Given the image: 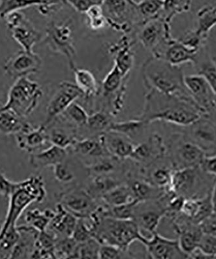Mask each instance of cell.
<instances>
[{
    "mask_svg": "<svg viewBox=\"0 0 216 259\" xmlns=\"http://www.w3.org/2000/svg\"><path fill=\"white\" fill-rule=\"evenodd\" d=\"M78 242L72 237L58 238L55 245L57 258H71L77 247Z\"/></svg>",
    "mask_w": 216,
    "mask_h": 259,
    "instance_id": "cell-49",
    "label": "cell"
},
{
    "mask_svg": "<svg viewBox=\"0 0 216 259\" xmlns=\"http://www.w3.org/2000/svg\"><path fill=\"white\" fill-rule=\"evenodd\" d=\"M25 119L15 111L0 105V133L2 134L15 136L29 128L32 124Z\"/></svg>",
    "mask_w": 216,
    "mask_h": 259,
    "instance_id": "cell-27",
    "label": "cell"
},
{
    "mask_svg": "<svg viewBox=\"0 0 216 259\" xmlns=\"http://www.w3.org/2000/svg\"><path fill=\"white\" fill-rule=\"evenodd\" d=\"M213 211L210 192L202 197L185 198L181 212L193 223L200 224Z\"/></svg>",
    "mask_w": 216,
    "mask_h": 259,
    "instance_id": "cell-23",
    "label": "cell"
},
{
    "mask_svg": "<svg viewBox=\"0 0 216 259\" xmlns=\"http://www.w3.org/2000/svg\"><path fill=\"white\" fill-rule=\"evenodd\" d=\"M199 225L204 234L216 237V211L213 210L212 213Z\"/></svg>",
    "mask_w": 216,
    "mask_h": 259,
    "instance_id": "cell-56",
    "label": "cell"
},
{
    "mask_svg": "<svg viewBox=\"0 0 216 259\" xmlns=\"http://www.w3.org/2000/svg\"><path fill=\"white\" fill-rule=\"evenodd\" d=\"M200 166L204 172L216 178V154L206 156Z\"/></svg>",
    "mask_w": 216,
    "mask_h": 259,
    "instance_id": "cell-58",
    "label": "cell"
},
{
    "mask_svg": "<svg viewBox=\"0 0 216 259\" xmlns=\"http://www.w3.org/2000/svg\"><path fill=\"white\" fill-rule=\"evenodd\" d=\"M57 238L49 231L39 232L31 258H56L55 245Z\"/></svg>",
    "mask_w": 216,
    "mask_h": 259,
    "instance_id": "cell-35",
    "label": "cell"
},
{
    "mask_svg": "<svg viewBox=\"0 0 216 259\" xmlns=\"http://www.w3.org/2000/svg\"><path fill=\"white\" fill-rule=\"evenodd\" d=\"M193 0H163L160 17L171 24L175 16L188 13L191 9Z\"/></svg>",
    "mask_w": 216,
    "mask_h": 259,
    "instance_id": "cell-39",
    "label": "cell"
},
{
    "mask_svg": "<svg viewBox=\"0 0 216 259\" xmlns=\"http://www.w3.org/2000/svg\"><path fill=\"white\" fill-rule=\"evenodd\" d=\"M133 258L129 249H121L113 245L101 244L99 250V258L119 259Z\"/></svg>",
    "mask_w": 216,
    "mask_h": 259,
    "instance_id": "cell-50",
    "label": "cell"
},
{
    "mask_svg": "<svg viewBox=\"0 0 216 259\" xmlns=\"http://www.w3.org/2000/svg\"><path fill=\"white\" fill-rule=\"evenodd\" d=\"M54 214L55 211L50 209H31L25 213V221L27 225L35 229L38 232H42L47 230Z\"/></svg>",
    "mask_w": 216,
    "mask_h": 259,
    "instance_id": "cell-40",
    "label": "cell"
},
{
    "mask_svg": "<svg viewBox=\"0 0 216 259\" xmlns=\"http://www.w3.org/2000/svg\"><path fill=\"white\" fill-rule=\"evenodd\" d=\"M81 90L74 83L63 81L60 83L46 108V117L43 125L46 128L63 114L71 104L82 98Z\"/></svg>",
    "mask_w": 216,
    "mask_h": 259,
    "instance_id": "cell-13",
    "label": "cell"
},
{
    "mask_svg": "<svg viewBox=\"0 0 216 259\" xmlns=\"http://www.w3.org/2000/svg\"><path fill=\"white\" fill-rule=\"evenodd\" d=\"M150 123L135 117L134 119L128 121L113 122L109 131L117 132L123 134L135 143L144 135Z\"/></svg>",
    "mask_w": 216,
    "mask_h": 259,
    "instance_id": "cell-33",
    "label": "cell"
},
{
    "mask_svg": "<svg viewBox=\"0 0 216 259\" xmlns=\"http://www.w3.org/2000/svg\"><path fill=\"white\" fill-rule=\"evenodd\" d=\"M20 237L10 258H30L35 247L38 231L28 225L17 226Z\"/></svg>",
    "mask_w": 216,
    "mask_h": 259,
    "instance_id": "cell-26",
    "label": "cell"
},
{
    "mask_svg": "<svg viewBox=\"0 0 216 259\" xmlns=\"http://www.w3.org/2000/svg\"><path fill=\"white\" fill-rule=\"evenodd\" d=\"M166 213V207L160 198L138 203L133 220L140 230L145 231L151 235L157 232L158 225Z\"/></svg>",
    "mask_w": 216,
    "mask_h": 259,
    "instance_id": "cell-16",
    "label": "cell"
},
{
    "mask_svg": "<svg viewBox=\"0 0 216 259\" xmlns=\"http://www.w3.org/2000/svg\"><path fill=\"white\" fill-rule=\"evenodd\" d=\"M215 180L200 166L174 170L169 190L184 198H200L212 191Z\"/></svg>",
    "mask_w": 216,
    "mask_h": 259,
    "instance_id": "cell-5",
    "label": "cell"
},
{
    "mask_svg": "<svg viewBox=\"0 0 216 259\" xmlns=\"http://www.w3.org/2000/svg\"><path fill=\"white\" fill-rule=\"evenodd\" d=\"M128 2L132 5H135L136 3V1H135V0H128Z\"/></svg>",
    "mask_w": 216,
    "mask_h": 259,
    "instance_id": "cell-60",
    "label": "cell"
},
{
    "mask_svg": "<svg viewBox=\"0 0 216 259\" xmlns=\"http://www.w3.org/2000/svg\"><path fill=\"white\" fill-rule=\"evenodd\" d=\"M100 246V242L95 237H92L83 242L78 243L71 258H99Z\"/></svg>",
    "mask_w": 216,
    "mask_h": 259,
    "instance_id": "cell-45",
    "label": "cell"
},
{
    "mask_svg": "<svg viewBox=\"0 0 216 259\" xmlns=\"http://www.w3.org/2000/svg\"><path fill=\"white\" fill-rule=\"evenodd\" d=\"M59 117L75 128H83L86 126L89 114L83 106L75 102Z\"/></svg>",
    "mask_w": 216,
    "mask_h": 259,
    "instance_id": "cell-43",
    "label": "cell"
},
{
    "mask_svg": "<svg viewBox=\"0 0 216 259\" xmlns=\"http://www.w3.org/2000/svg\"><path fill=\"white\" fill-rule=\"evenodd\" d=\"M134 200L139 202L157 200L167 191V189L158 188L150 182L135 180L128 184Z\"/></svg>",
    "mask_w": 216,
    "mask_h": 259,
    "instance_id": "cell-32",
    "label": "cell"
},
{
    "mask_svg": "<svg viewBox=\"0 0 216 259\" xmlns=\"http://www.w3.org/2000/svg\"><path fill=\"white\" fill-rule=\"evenodd\" d=\"M141 75L146 89L155 90L170 96H190L185 87V75L181 66L151 56L142 64Z\"/></svg>",
    "mask_w": 216,
    "mask_h": 259,
    "instance_id": "cell-2",
    "label": "cell"
},
{
    "mask_svg": "<svg viewBox=\"0 0 216 259\" xmlns=\"http://www.w3.org/2000/svg\"><path fill=\"white\" fill-rule=\"evenodd\" d=\"M42 66V60L37 53L21 50L14 53L4 64V70L13 78L29 77L37 73Z\"/></svg>",
    "mask_w": 216,
    "mask_h": 259,
    "instance_id": "cell-15",
    "label": "cell"
},
{
    "mask_svg": "<svg viewBox=\"0 0 216 259\" xmlns=\"http://www.w3.org/2000/svg\"><path fill=\"white\" fill-rule=\"evenodd\" d=\"M75 75V84L81 90L85 100H90L93 97L98 96L100 88L93 73L86 69L74 66L71 69Z\"/></svg>",
    "mask_w": 216,
    "mask_h": 259,
    "instance_id": "cell-29",
    "label": "cell"
},
{
    "mask_svg": "<svg viewBox=\"0 0 216 259\" xmlns=\"http://www.w3.org/2000/svg\"><path fill=\"white\" fill-rule=\"evenodd\" d=\"M216 26V5L207 4L199 9L196 14L195 31L208 38L209 33Z\"/></svg>",
    "mask_w": 216,
    "mask_h": 259,
    "instance_id": "cell-36",
    "label": "cell"
},
{
    "mask_svg": "<svg viewBox=\"0 0 216 259\" xmlns=\"http://www.w3.org/2000/svg\"><path fill=\"white\" fill-rule=\"evenodd\" d=\"M71 147L73 148L76 154L88 158L98 159L110 155L100 136L97 139L86 138L76 140Z\"/></svg>",
    "mask_w": 216,
    "mask_h": 259,
    "instance_id": "cell-30",
    "label": "cell"
},
{
    "mask_svg": "<svg viewBox=\"0 0 216 259\" xmlns=\"http://www.w3.org/2000/svg\"><path fill=\"white\" fill-rule=\"evenodd\" d=\"M40 4L38 6L39 13L41 15L49 16L58 12L63 7L67 6V0H40Z\"/></svg>",
    "mask_w": 216,
    "mask_h": 259,
    "instance_id": "cell-54",
    "label": "cell"
},
{
    "mask_svg": "<svg viewBox=\"0 0 216 259\" xmlns=\"http://www.w3.org/2000/svg\"><path fill=\"white\" fill-rule=\"evenodd\" d=\"M145 247L149 258L155 259H185L189 256L184 253L178 239H168L153 233L150 238L144 237L141 242Z\"/></svg>",
    "mask_w": 216,
    "mask_h": 259,
    "instance_id": "cell-17",
    "label": "cell"
},
{
    "mask_svg": "<svg viewBox=\"0 0 216 259\" xmlns=\"http://www.w3.org/2000/svg\"><path fill=\"white\" fill-rule=\"evenodd\" d=\"M71 237L78 243L90 239L93 237L90 224H87L85 219L78 218Z\"/></svg>",
    "mask_w": 216,
    "mask_h": 259,
    "instance_id": "cell-52",
    "label": "cell"
},
{
    "mask_svg": "<svg viewBox=\"0 0 216 259\" xmlns=\"http://www.w3.org/2000/svg\"><path fill=\"white\" fill-rule=\"evenodd\" d=\"M4 20L13 38L23 50L32 52L34 46L43 40L42 32L21 11L10 14Z\"/></svg>",
    "mask_w": 216,
    "mask_h": 259,
    "instance_id": "cell-11",
    "label": "cell"
},
{
    "mask_svg": "<svg viewBox=\"0 0 216 259\" xmlns=\"http://www.w3.org/2000/svg\"><path fill=\"white\" fill-rule=\"evenodd\" d=\"M135 40L127 34L121 37L108 48V52L114 59L115 66L120 70L124 77H128L134 66L135 54L133 51Z\"/></svg>",
    "mask_w": 216,
    "mask_h": 259,
    "instance_id": "cell-19",
    "label": "cell"
},
{
    "mask_svg": "<svg viewBox=\"0 0 216 259\" xmlns=\"http://www.w3.org/2000/svg\"><path fill=\"white\" fill-rule=\"evenodd\" d=\"M128 78L129 76L124 77L120 70L114 65L100 85V93H102V97L106 99L107 105L116 94L122 91H126Z\"/></svg>",
    "mask_w": 216,
    "mask_h": 259,
    "instance_id": "cell-28",
    "label": "cell"
},
{
    "mask_svg": "<svg viewBox=\"0 0 216 259\" xmlns=\"http://www.w3.org/2000/svg\"><path fill=\"white\" fill-rule=\"evenodd\" d=\"M108 207L126 204L135 200L128 185L121 184L112 190L103 194L100 197Z\"/></svg>",
    "mask_w": 216,
    "mask_h": 259,
    "instance_id": "cell-37",
    "label": "cell"
},
{
    "mask_svg": "<svg viewBox=\"0 0 216 259\" xmlns=\"http://www.w3.org/2000/svg\"><path fill=\"white\" fill-rule=\"evenodd\" d=\"M93 177L89 185L88 189L86 190L94 198L96 196L101 197L103 194L122 184L116 178H112L110 175H97Z\"/></svg>",
    "mask_w": 216,
    "mask_h": 259,
    "instance_id": "cell-42",
    "label": "cell"
},
{
    "mask_svg": "<svg viewBox=\"0 0 216 259\" xmlns=\"http://www.w3.org/2000/svg\"><path fill=\"white\" fill-rule=\"evenodd\" d=\"M40 4V0H0V18L4 20L10 14L38 7Z\"/></svg>",
    "mask_w": 216,
    "mask_h": 259,
    "instance_id": "cell-44",
    "label": "cell"
},
{
    "mask_svg": "<svg viewBox=\"0 0 216 259\" xmlns=\"http://www.w3.org/2000/svg\"><path fill=\"white\" fill-rule=\"evenodd\" d=\"M42 88L29 77L19 78L9 89L8 101L3 105L26 118L36 110L43 97Z\"/></svg>",
    "mask_w": 216,
    "mask_h": 259,
    "instance_id": "cell-6",
    "label": "cell"
},
{
    "mask_svg": "<svg viewBox=\"0 0 216 259\" xmlns=\"http://www.w3.org/2000/svg\"><path fill=\"white\" fill-rule=\"evenodd\" d=\"M103 0H67L68 6L79 13H86L91 7L102 4Z\"/></svg>",
    "mask_w": 216,
    "mask_h": 259,
    "instance_id": "cell-55",
    "label": "cell"
},
{
    "mask_svg": "<svg viewBox=\"0 0 216 259\" xmlns=\"http://www.w3.org/2000/svg\"><path fill=\"white\" fill-rule=\"evenodd\" d=\"M89 166V172L93 176L110 175L117 168L116 161L105 158V157L98 159V161Z\"/></svg>",
    "mask_w": 216,
    "mask_h": 259,
    "instance_id": "cell-51",
    "label": "cell"
},
{
    "mask_svg": "<svg viewBox=\"0 0 216 259\" xmlns=\"http://www.w3.org/2000/svg\"><path fill=\"white\" fill-rule=\"evenodd\" d=\"M193 66L197 74L203 76L207 81L216 97V62L206 52L205 48L199 52L197 61Z\"/></svg>",
    "mask_w": 216,
    "mask_h": 259,
    "instance_id": "cell-34",
    "label": "cell"
},
{
    "mask_svg": "<svg viewBox=\"0 0 216 259\" xmlns=\"http://www.w3.org/2000/svg\"><path fill=\"white\" fill-rule=\"evenodd\" d=\"M135 5L128 0H103L101 6L107 26L125 34L129 33L133 26L139 24Z\"/></svg>",
    "mask_w": 216,
    "mask_h": 259,
    "instance_id": "cell-9",
    "label": "cell"
},
{
    "mask_svg": "<svg viewBox=\"0 0 216 259\" xmlns=\"http://www.w3.org/2000/svg\"><path fill=\"white\" fill-rule=\"evenodd\" d=\"M68 156L66 149L52 145L47 149L30 154L29 163L36 169L53 167L65 160Z\"/></svg>",
    "mask_w": 216,
    "mask_h": 259,
    "instance_id": "cell-25",
    "label": "cell"
},
{
    "mask_svg": "<svg viewBox=\"0 0 216 259\" xmlns=\"http://www.w3.org/2000/svg\"><path fill=\"white\" fill-rule=\"evenodd\" d=\"M84 15L86 16L89 28L93 31H99L107 26L101 5H95L91 7Z\"/></svg>",
    "mask_w": 216,
    "mask_h": 259,
    "instance_id": "cell-47",
    "label": "cell"
},
{
    "mask_svg": "<svg viewBox=\"0 0 216 259\" xmlns=\"http://www.w3.org/2000/svg\"><path fill=\"white\" fill-rule=\"evenodd\" d=\"M113 115L111 113L101 110L89 115L86 126L92 133L101 134L109 131L113 122Z\"/></svg>",
    "mask_w": 216,
    "mask_h": 259,
    "instance_id": "cell-41",
    "label": "cell"
},
{
    "mask_svg": "<svg viewBox=\"0 0 216 259\" xmlns=\"http://www.w3.org/2000/svg\"><path fill=\"white\" fill-rule=\"evenodd\" d=\"M100 138L108 153L117 159L130 158L136 145L127 136L117 132L108 131L101 134Z\"/></svg>",
    "mask_w": 216,
    "mask_h": 259,
    "instance_id": "cell-21",
    "label": "cell"
},
{
    "mask_svg": "<svg viewBox=\"0 0 216 259\" xmlns=\"http://www.w3.org/2000/svg\"><path fill=\"white\" fill-rule=\"evenodd\" d=\"M59 197V203L77 218L88 219L98 207L95 198L83 189H69Z\"/></svg>",
    "mask_w": 216,
    "mask_h": 259,
    "instance_id": "cell-14",
    "label": "cell"
},
{
    "mask_svg": "<svg viewBox=\"0 0 216 259\" xmlns=\"http://www.w3.org/2000/svg\"><path fill=\"white\" fill-rule=\"evenodd\" d=\"M138 26L137 40L152 55L155 54L165 44L173 38L171 24L160 16L147 21Z\"/></svg>",
    "mask_w": 216,
    "mask_h": 259,
    "instance_id": "cell-12",
    "label": "cell"
},
{
    "mask_svg": "<svg viewBox=\"0 0 216 259\" xmlns=\"http://www.w3.org/2000/svg\"><path fill=\"white\" fill-rule=\"evenodd\" d=\"M185 84L193 100L205 114L216 108L215 94L203 76L197 73L185 75Z\"/></svg>",
    "mask_w": 216,
    "mask_h": 259,
    "instance_id": "cell-18",
    "label": "cell"
},
{
    "mask_svg": "<svg viewBox=\"0 0 216 259\" xmlns=\"http://www.w3.org/2000/svg\"><path fill=\"white\" fill-rule=\"evenodd\" d=\"M167 144V155L174 170L201 166L206 154L182 132L172 134Z\"/></svg>",
    "mask_w": 216,
    "mask_h": 259,
    "instance_id": "cell-8",
    "label": "cell"
},
{
    "mask_svg": "<svg viewBox=\"0 0 216 259\" xmlns=\"http://www.w3.org/2000/svg\"><path fill=\"white\" fill-rule=\"evenodd\" d=\"M192 258H216V237L204 234L198 249L190 256Z\"/></svg>",
    "mask_w": 216,
    "mask_h": 259,
    "instance_id": "cell-46",
    "label": "cell"
},
{
    "mask_svg": "<svg viewBox=\"0 0 216 259\" xmlns=\"http://www.w3.org/2000/svg\"><path fill=\"white\" fill-rule=\"evenodd\" d=\"M183 134L204 152L206 156L216 154V120L203 115L189 126L182 127Z\"/></svg>",
    "mask_w": 216,
    "mask_h": 259,
    "instance_id": "cell-10",
    "label": "cell"
},
{
    "mask_svg": "<svg viewBox=\"0 0 216 259\" xmlns=\"http://www.w3.org/2000/svg\"><path fill=\"white\" fill-rule=\"evenodd\" d=\"M211 200H212L213 210L216 211V180L211 191Z\"/></svg>",
    "mask_w": 216,
    "mask_h": 259,
    "instance_id": "cell-59",
    "label": "cell"
},
{
    "mask_svg": "<svg viewBox=\"0 0 216 259\" xmlns=\"http://www.w3.org/2000/svg\"><path fill=\"white\" fill-rule=\"evenodd\" d=\"M15 139L18 148L30 154L38 152L49 143L47 128L43 124L38 127L31 125L21 133L16 134Z\"/></svg>",
    "mask_w": 216,
    "mask_h": 259,
    "instance_id": "cell-22",
    "label": "cell"
},
{
    "mask_svg": "<svg viewBox=\"0 0 216 259\" xmlns=\"http://www.w3.org/2000/svg\"><path fill=\"white\" fill-rule=\"evenodd\" d=\"M73 24V18L60 22L52 21L47 24L43 38V42L52 52L63 55L68 59L71 69L76 66Z\"/></svg>",
    "mask_w": 216,
    "mask_h": 259,
    "instance_id": "cell-7",
    "label": "cell"
},
{
    "mask_svg": "<svg viewBox=\"0 0 216 259\" xmlns=\"http://www.w3.org/2000/svg\"><path fill=\"white\" fill-rule=\"evenodd\" d=\"M66 125L54 126L50 124L47 127L48 140L50 144L67 149L71 147L77 139L75 138V127L71 125L65 121Z\"/></svg>",
    "mask_w": 216,
    "mask_h": 259,
    "instance_id": "cell-31",
    "label": "cell"
},
{
    "mask_svg": "<svg viewBox=\"0 0 216 259\" xmlns=\"http://www.w3.org/2000/svg\"><path fill=\"white\" fill-rule=\"evenodd\" d=\"M93 237L101 244H106L129 249L133 242L144 239L134 220H119L102 217L91 224Z\"/></svg>",
    "mask_w": 216,
    "mask_h": 259,
    "instance_id": "cell-4",
    "label": "cell"
},
{
    "mask_svg": "<svg viewBox=\"0 0 216 259\" xmlns=\"http://www.w3.org/2000/svg\"><path fill=\"white\" fill-rule=\"evenodd\" d=\"M199 52L190 50L180 41L173 38L165 44L162 48L152 56L164 59L175 66H181L186 63H190L194 66L197 61Z\"/></svg>",
    "mask_w": 216,
    "mask_h": 259,
    "instance_id": "cell-20",
    "label": "cell"
},
{
    "mask_svg": "<svg viewBox=\"0 0 216 259\" xmlns=\"http://www.w3.org/2000/svg\"><path fill=\"white\" fill-rule=\"evenodd\" d=\"M208 38L200 35L194 29L188 31L178 39L181 43L194 52H199L205 48Z\"/></svg>",
    "mask_w": 216,
    "mask_h": 259,
    "instance_id": "cell-48",
    "label": "cell"
},
{
    "mask_svg": "<svg viewBox=\"0 0 216 259\" xmlns=\"http://www.w3.org/2000/svg\"><path fill=\"white\" fill-rule=\"evenodd\" d=\"M77 219V217L59 203L47 230L57 239L59 237H71Z\"/></svg>",
    "mask_w": 216,
    "mask_h": 259,
    "instance_id": "cell-24",
    "label": "cell"
},
{
    "mask_svg": "<svg viewBox=\"0 0 216 259\" xmlns=\"http://www.w3.org/2000/svg\"><path fill=\"white\" fill-rule=\"evenodd\" d=\"M15 182L11 181L6 177L3 171L0 169V196L8 198Z\"/></svg>",
    "mask_w": 216,
    "mask_h": 259,
    "instance_id": "cell-57",
    "label": "cell"
},
{
    "mask_svg": "<svg viewBox=\"0 0 216 259\" xmlns=\"http://www.w3.org/2000/svg\"><path fill=\"white\" fill-rule=\"evenodd\" d=\"M143 109L138 119L152 123L166 122L175 125H190L205 114L196 105L191 96H176L146 89Z\"/></svg>",
    "mask_w": 216,
    "mask_h": 259,
    "instance_id": "cell-1",
    "label": "cell"
},
{
    "mask_svg": "<svg viewBox=\"0 0 216 259\" xmlns=\"http://www.w3.org/2000/svg\"><path fill=\"white\" fill-rule=\"evenodd\" d=\"M53 173L57 181L63 184L72 182L75 178L74 171L67 163V158L53 166Z\"/></svg>",
    "mask_w": 216,
    "mask_h": 259,
    "instance_id": "cell-53",
    "label": "cell"
},
{
    "mask_svg": "<svg viewBox=\"0 0 216 259\" xmlns=\"http://www.w3.org/2000/svg\"><path fill=\"white\" fill-rule=\"evenodd\" d=\"M163 0H141L135 3V8L139 16V25L147 21L159 17Z\"/></svg>",
    "mask_w": 216,
    "mask_h": 259,
    "instance_id": "cell-38",
    "label": "cell"
},
{
    "mask_svg": "<svg viewBox=\"0 0 216 259\" xmlns=\"http://www.w3.org/2000/svg\"><path fill=\"white\" fill-rule=\"evenodd\" d=\"M45 187L40 176H31L21 182H15L9 197L8 212L4 221L0 224V238L9 228L17 226L20 217L27 207L33 203L45 200Z\"/></svg>",
    "mask_w": 216,
    "mask_h": 259,
    "instance_id": "cell-3",
    "label": "cell"
}]
</instances>
